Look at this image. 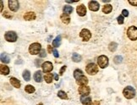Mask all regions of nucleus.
Wrapping results in <instances>:
<instances>
[{
    "label": "nucleus",
    "instance_id": "obj_30",
    "mask_svg": "<svg viewBox=\"0 0 137 105\" xmlns=\"http://www.w3.org/2000/svg\"><path fill=\"white\" fill-rule=\"evenodd\" d=\"M122 60H123V58H122V56H119V55L116 56V57H114V62L117 65H119L120 63H122Z\"/></svg>",
    "mask_w": 137,
    "mask_h": 105
},
{
    "label": "nucleus",
    "instance_id": "obj_22",
    "mask_svg": "<svg viewBox=\"0 0 137 105\" xmlns=\"http://www.w3.org/2000/svg\"><path fill=\"white\" fill-rule=\"evenodd\" d=\"M1 61L4 64H9V62H10V58L8 55L6 54V53H2L1 54Z\"/></svg>",
    "mask_w": 137,
    "mask_h": 105
},
{
    "label": "nucleus",
    "instance_id": "obj_6",
    "mask_svg": "<svg viewBox=\"0 0 137 105\" xmlns=\"http://www.w3.org/2000/svg\"><path fill=\"white\" fill-rule=\"evenodd\" d=\"M127 36L132 41L137 39V27L135 26H130L127 31Z\"/></svg>",
    "mask_w": 137,
    "mask_h": 105
},
{
    "label": "nucleus",
    "instance_id": "obj_39",
    "mask_svg": "<svg viewBox=\"0 0 137 105\" xmlns=\"http://www.w3.org/2000/svg\"><path fill=\"white\" fill-rule=\"evenodd\" d=\"M92 104L93 105H100V102H99V101H94L92 102Z\"/></svg>",
    "mask_w": 137,
    "mask_h": 105
},
{
    "label": "nucleus",
    "instance_id": "obj_7",
    "mask_svg": "<svg viewBox=\"0 0 137 105\" xmlns=\"http://www.w3.org/2000/svg\"><path fill=\"white\" fill-rule=\"evenodd\" d=\"M4 38H5L6 41H10V43H14L16 40H17L18 36L17 34H16L14 31H7L4 35Z\"/></svg>",
    "mask_w": 137,
    "mask_h": 105
},
{
    "label": "nucleus",
    "instance_id": "obj_41",
    "mask_svg": "<svg viewBox=\"0 0 137 105\" xmlns=\"http://www.w3.org/2000/svg\"><path fill=\"white\" fill-rule=\"evenodd\" d=\"M0 4H1V12L2 11H3V1H1V2H0Z\"/></svg>",
    "mask_w": 137,
    "mask_h": 105
},
{
    "label": "nucleus",
    "instance_id": "obj_23",
    "mask_svg": "<svg viewBox=\"0 0 137 105\" xmlns=\"http://www.w3.org/2000/svg\"><path fill=\"white\" fill-rule=\"evenodd\" d=\"M22 76L24 78V80H25V81H29V80H31V73L29 70H25V71L23 72V75Z\"/></svg>",
    "mask_w": 137,
    "mask_h": 105
},
{
    "label": "nucleus",
    "instance_id": "obj_13",
    "mask_svg": "<svg viewBox=\"0 0 137 105\" xmlns=\"http://www.w3.org/2000/svg\"><path fill=\"white\" fill-rule=\"evenodd\" d=\"M76 11H77V14L80 16H85L86 14V8L84 4H80V5H79L77 7Z\"/></svg>",
    "mask_w": 137,
    "mask_h": 105
},
{
    "label": "nucleus",
    "instance_id": "obj_29",
    "mask_svg": "<svg viewBox=\"0 0 137 105\" xmlns=\"http://www.w3.org/2000/svg\"><path fill=\"white\" fill-rule=\"evenodd\" d=\"M58 96L61 99H68V96H67V94L65 93V92L64 91H59L58 92Z\"/></svg>",
    "mask_w": 137,
    "mask_h": 105
},
{
    "label": "nucleus",
    "instance_id": "obj_28",
    "mask_svg": "<svg viewBox=\"0 0 137 105\" xmlns=\"http://www.w3.org/2000/svg\"><path fill=\"white\" fill-rule=\"evenodd\" d=\"M117 47H118V44L116 43H114V41H113V43H111L108 46V48L109 50L111 51V52H114L115 50L117 49Z\"/></svg>",
    "mask_w": 137,
    "mask_h": 105
},
{
    "label": "nucleus",
    "instance_id": "obj_10",
    "mask_svg": "<svg viewBox=\"0 0 137 105\" xmlns=\"http://www.w3.org/2000/svg\"><path fill=\"white\" fill-rule=\"evenodd\" d=\"M42 71L45 73H48L51 70L53 69V66H52V64L49 61H46L42 65Z\"/></svg>",
    "mask_w": 137,
    "mask_h": 105
},
{
    "label": "nucleus",
    "instance_id": "obj_38",
    "mask_svg": "<svg viewBox=\"0 0 137 105\" xmlns=\"http://www.w3.org/2000/svg\"><path fill=\"white\" fill-rule=\"evenodd\" d=\"M47 48H48V53H52V50L53 49H52V46H47Z\"/></svg>",
    "mask_w": 137,
    "mask_h": 105
},
{
    "label": "nucleus",
    "instance_id": "obj_9",
    "mask_svg": "<svg viewBox=\"0 0 137 105\" xmlns=\"http://www.w3.org/2000/svg\"><path fill=\"white\" fill-rule=\"evenodd\" d=\"M8 3H9V8L11 11L15 12L19 9V5L20 4H19V2L17 0H9Z\"/></svg>",
    "mask_w": 137,
    "mask_h": 105
},
{
    "label": "nucleus",
    "instance_id": "obj_36",
    "mask_svg": "<svg viewBox=\"0 0 137 105\" xmlns=\"http://www.w3.org/2000/svg\"><path fill=\"white\" fill-rule=\"evenodd\" d=\"M65 70H66V66L65 65H64V66H63L62 67V69L60 70V71H59V74H60V75H62L64 74V72L65 71Z\"/></svg>",
    "mask_w": 137,
    "mask_h": 105
},
{
    "label": "nucleus",
    "instance_id": "obj_8",
    "mask_svg": "<svg viewBox=\"0 0 137 105\" xmlns=\"http://www.w3.org/2000/svg\"><path fill=\"white\" fill-rule=\"evenodd\" d=\"M80 36L82 38V40L84 41H87L90 40V38L91 37V33L90 31L87 30V29H83V30L80 31Z\"/></svg>",
    "mask_w": 137,
    "mask_h": 105
},
{
    "label": "nucleus",
    "instance_id": "obj_32",
    "mask_svg": "<svg viewBox=\"0 0 137 105\" xmlns=\"http://www.w3.org/2000/svg\"><path fill=\"white\" fill-rule=\"evenodd\" d=\"M39 56L41 58H44V57L47 56V53H46L45 49H42V51H41L40 53H39Z\"/></svg>",
    "mask_w": 137,
    "mask_h": 105
},
{
    "label": "nucleus",
    "instance_id": "obj_24",
    "mask_svg": "<svg viewBox=\"0 0 137 105\" xmlns=\"http://www.w3.org/2000/svg\"><path fill=\"white\" fill-rule=\"evenodd\" d=\"M72 60H73L74 62H75V63L80 62V61L81 60V56L80 54H78V53H74L73 55H72Z\"/></svg>",
    "mask_w": 137,
    "mask_h": 105
},
{
    "label": "nucleus",
    "instance_id": "obj_21",
    "mask_svg": "<svg viewBox=\"0 0 137 105\" xmlns=\"http://www.w3.org/2000/svg\"><path fill=\"white\" fill-rule=\"evenodd\" d=\"M112 10H113V6L111 5V4H106V5L102 8V12L105 14L111 13Z\"/></svg>",
    "mask_w": 137,
    "mask_h": 105
},
{
    "label": "nucleus",
    "instance_id": "obj_20",
    "mask_svg": "<svg viewBox=\"0 0 137 105\" xmlns=\"http://www.w3.org/2000/svg\"><path fill=\"white\" fill-rule=\"evenodd\" d=\"M61 36H58L56 38L54 39L53 41H52V46L55 48L59 47L60 44H61Z\"/></svg>",
    "mask_w": 137,
    "mask_h": 105
},
{
    "label": "nucleus",
    "instance_id": "obj_16",
    "mask_svg": "<svg viewBox=\"0 0 137 105\" xmlns=\"http://www.w3.org/2000/svg\"><path fill=\"white\" fill-rule=\"evenodd\" d=\"M9 80H10L11 85L14 87H15V88H20V86H21L20 81L18 79H16V78H14V77H11L10 79H9Z\"/></svg>",
    "mask_w": 137,
    "mask_h": 105
},
{
    "label": "nucleus",
    "instance_id": "obj_1",
    "mask_svg": "<svg viewBox=\"0 0 137 105\" xmlns=\"http://www.w3.org/2000/svg\"><path fill=\"white\" fill-rule=\"evenodd\" d=\"M74 77L76 80L77 84L80 86H86L88 83V79L84 75L83 72L80 70H75L74 71Z\"/></svg>",
    "mask_w": 137,
    "mask_h": 105
},
{
    "label": "nucleus",
    "instance_id": "obj_25",
    "mask_svg": "<svg viewBox=\"0 0 137 105\" xmlns=\"http://www.w3.org/2000/svg\"><path fill=\"white\" fill-rule=\"evenodd\" d=\"M25 91L27 93H33V92H35V87L32 86V85H27L25 87Z\"/></svg>",
    "mask_w": 137,
    "mask_h": 105
},
{
    "label": "nucleus",
    "instance_id": "obj_27",
    "mask_svg": "<svg viewBox=\"0 0 137 105\" xmlns=\"http://www.w3.org/2000/svg\"><path fill=\"white\" fill-rule=\"evenodd\" d=\"M44 80L47 83H51L52 81V74H46L44 75Z\"/></svg>",
    "mask_w": 137,
    "mask_h": 105
},
{
    "label": "nucleus",
    "instance_id": "obj_31",
    "mask_svg": "<svg viewBox=\"0 0 137 105\" xmlns=\"http://www.w3.org/2000/svg\"><path fill=\"white\" fill-rule=\"evenodd\" d=\"M118 23L119 24V25H122V24L124 23V16L123 15H119L118 17Z\"/></svg>",
    "mask_w": 137,
    "mask_h": 105
},
{
    "label": "nucleus",
    "instance_id": "obj_19",
    "mask_svg": "<svg viewBox=\"0 0 137 105\" xmlns=\"http://www.w3.org/2000/svg\"><path fill=\"white\" fill-rule=\"evenodd\" d=\"M34 80L35 81L37 82H42V71L41 70H38L34 74Z\"/></svg>",
    "mask_w": 137,
    "mask_h": 105
},
{
    "label": "nucleus",
    "instance_id": "obj_11",
    "mask_svg": "<svg viewBox=\"0 0 137 105\" xmlns=\"http://www.w3.org/2000/svg\"><path fill=\"white\" fill-rule=\"evenodd\" d=\"M78 91L81 96H88V94L90 93V87L87 86H80Z\"/></svg>",
    "mask_w": 137,
    "mask_h": 105
},
{
    "label": "nucleus",
    "instance_id": "obj_14",
    "mask_svg": "<svg viewBox=\"0 0 137 105\" xmlns=\"http://www.w3.org/2000/svg\"><path fill=\"white\" fill-rule=\"evenodd\" d=\"M80 101L83 105H91V103H92L91 98L89 96H81Z\"/></svg>",
    "mask_w": 137,
    "mask_h": 105
},
{
    "label": "nucleus",
    "instance_id": "obj_15",
    "mask_svg": "<svg viewBox=\"0 0 137 105\" xmlns=\"http://www.w3.org/2000/svg\"><path fill=\"white\" fill-rule=\"evenodd\" d=\"M24 19L25 20H33L36 19V14L34 12H27L24 14Z\"/></svg>",
    "mask_w": 137,
    "mask_h": 105
},
{
    "label": "nucleus",
    "instance_id": "obj_12",
    "mask_svg": "<svg viewBox=\"0 0 137 105\" xmlns=\"http://www.w3.org/2000/svg\"><path fill=\"white\" fill-rule=\"evenodd\" d=\"M89 9L91 11H97L100 8L99 4L97 1H90L89 2Z\"/></svg>",
    "mask_w": 137,
    "mask_h": 105
},
{
    "label": "nucleus",
    "instance_id": "obj_17",
    "mask_svg": "<svg viewBox=\"0 0 137 105\" xmlns=\"http://www.w3.org/2000/svg\"><path fill=\"white\" fill-rule=\"evenodd\" d=\"M0 73L2 75H7L9 74V68L7 66V65H0Z\"/></svg>",
    "mask_w": 137,
    "mask_h": 105
},
{
    "label": "nucleus",
    "instance_id": "obj_18",
    "mask_svg": "<svg viewBox=\"0 0 137 105\" xmlns=\"http://www.w3.org/2000/svg\"><path fill=\"white\" fill-rule=\"evenodd\" d=\"M60 19H61L62 22L64 23V24H66V25L70 22V17L69 16V14H61V16H60Z\"/></svg>",
    "mask_w": 137,
    "mask_h": 105
},
{
    "label": "nucleus",
    "instance_id": "obj_37",
    "mask_svg": "<svg viewBox=\"0 0 137 105\" xmlns=\"http://www.w3.org/2000/svg\"><path fill=\"white\" fill-rule=\"evenodd\" d=\"M4 17H6V18H9V19H11V18H12V15H9L7 12H5V13L4 14Z\"/></svg>",
    "mask_w": 137,
    "mask_h": 105
},
{
    "label": "nucleus",
    "instance_id": "obj_42",
    "mask_svg": "<svg viewBox=\"0 0 137 105\" xmlns=\"http://www.w3.org/2000/svg\"><path fill=\"white\" fill-rule=\"evenodd\" d=\"M39 105H42V103H40V104H39Z\"/></svg>",
    "mask_w": 137,
    "mask_h": 105
},
{
    "label": "nucleus",
    "instance_id": "obj_2",
    "mask_svg": "<svg viewBox=\"0 0 137 105\" xmlns=\"http://www.w3.org/2000/svg\"><path fill=\"white\" fill-rule=\"evenodd\" d=\"M41 51H42V46L38 43H32V44H31L30 47H29V53L32 55L39 54Z\"/></svg>",
    "mask_w": 137,
    "mask_h": 105
},
{
    "label": "nucleus",
    "instance_id": "obj_3",
    "mask_svg": "<svg viewBox=\"0 0 137 105\" xmlns=\"http://www.w3.org/2000/svg\"><path fill=\"white\" fill-rule=\"evenodd\" d=\"M123 94H124V97H126L127 99H131L135 96V90H134L132 87H129V86L126 87L124 89Z\"/></svg>",
    "mask_w": 137,
    "mask_h": 105
},
{
    "label": "nucleus",
    "instance_id": "obj_40",
    "mask_svg": "<svg viewBox=\"0 0 137 105\" xmlns=\"http://www.w3.org/2000/svg\"><path fill=\"white\" fill-rule=\"evenodd\" d=\"M54 78H55V80H59V76H58L57 74L54 75Z\"/></svg>",
    "mask_w": 137,
    "mask_h": 105
},
{
    "label": "nucleus",
    "instance_id": "obj_33",
    "mask_svg": "<svg viewBox=\"0 0 137 105\" xmlns=\"http://www.w3.org/2000/svg\"><path fill=\"white\" fill-rule=\"evenodd\" d=\"M122 15L124 17H128L129 16V11L126 10V9H123V11H122Z\"/></svg>",
    "mask_w": 137,
    "mask_h": 105
},
{
    "label": "nucleus",
    "instance_id": "obj_35",
    "mask_svg": "<svg viewBox=\"0 0 137 105\" xmlns=\"http://www.w3.org/2000/svg\"><path fill=\"white\" fill-rule=\"evenodd\" d=\"M52 53H53V56H54L55 58H59V53H58V51H57L56 49L52 50Z\"/></svg>",
    "mask_w": 137,
    "mask_h": 105
},
{
    "label": "nucleus",
    "instance_id": "obj_26",
    "mask_svg": "<svg viewBox=\"0 0 137 105\" xmlns=\"http://www.w3.org/2000/svg\"><path fill=\"white\" fill-rule=\"evenodd\" d=\"M63 11H64V14H69L73 12V8H72L71 6H64L63 9Z\"/></svg>",
    "mask_w": 137,
    "mask_h": 105
},
{
    "label": "nucleus",
    "instance_id": "obj_4",
    "mask_svg": "<svg viewBox=\"0 0 137 105\" xmlns=\"http://www.w3.org/2000/svg\"><path fill=\"white\" fill-rule=\"evenodd\" d=\"M86 70L87 72V74L91 75H94L98 72V67L97 65L94 64V63H91V64H88L86 67Z\"/></svg>",
    "mask_w": 137,
    "mask_h": 105
},
{
    "label": "nucleus",
    "instance_id": "obj_5",
    "mask_svg": "<svg viewBox=\"0 0 137 105\" xmlns=\"http://www.w3.org/2000/svg\"><path fill=\"white\" fill-rule=\"evenodd\" d=\"M97 64L100 68L104 69V68H106L108 65V58L104 55L99 56V58H97Z\"/></svg>",
    "mask_w": 137,
    "mask_h": 105
},
{
    "label": "nucleus",
    "instance_id": "obj_34",
    "mask_svg": "<svg viewBox=\"0 0 137 105\" xmlns=\"http://www.w3.org/2000/svg\"><path fill=\"white\" fill-rule=\"evenodd\" d=\"M129 3L133 6H137V0H133V1H132V0H129Z\"/></svg>",
    "mask_w": 137,
    "mask_h": 105
}]
</instances>
